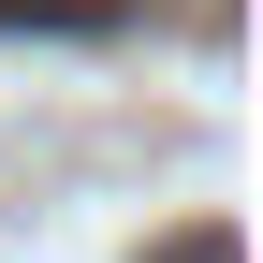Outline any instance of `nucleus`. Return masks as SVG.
<instances>
[{"instance_id": "obj_1", "label": "nucleus", "mask_w": 263, "mask_h": 263, "mask_svg": "<svg viewBox=\"0 0 263 263\" xmlns=\"http://www.w3.org/2000/svg\"><path fill=\"white\" fill-rule=\"evenodd\" d=\"M146 263H234V234H219V219H190L176 249H146Z\"/></svg>"}]
</instances>
